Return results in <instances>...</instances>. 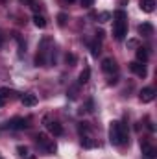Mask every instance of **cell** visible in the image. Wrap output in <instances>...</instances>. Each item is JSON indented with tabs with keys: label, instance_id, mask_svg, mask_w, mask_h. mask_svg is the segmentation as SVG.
Here are the masks:
<instances>
[{
	"label": "cell",
	"instance_id": "1",
	"mask_svg": "<svg viewBox=\"0 0 157 159\" xmlns=\"http://www.w3.org/2000/svg\"><path fill=\"white\" fill-rule=\"evenodd\" d=\"M109 141L115 144V146H124L128 143V129H126V124L113 120L111 126H109Z\"/></svg>",
	"mask_w": 157,
	"mask_h": 159
},
{
	"label": "cell",
	"instance_id": "2",
	"mask_svg": "<svg viewBox=\"0 0 157 159\" xmlns=\"http://www.w3.org/2000/svg\"><path fill=\"white\" fill-rule=\"evenodd\" d=\"M115 24H113V35L117 41H124V37L128 35V15L124 9H117L113 13Z\"/></svg>",
	"mask_w": 157,
	"mask_h": 159
},
{
	"label": "cell",
	"instance_id": "3",
	"mask_svg": "<svg viewBox=\"0 0 157 159\" xmlns=\"http://www.w3.org/2000/svg\"><path fill=\"white\" fill-rule=\"evenodd\" d=\"M52 43V39L46 35V37H43L39 43V52H37V56H35V65L37 67H44L46 65V54H48V50H46V46Z\"/></svg>",
	"mask_w": 157,
	"mask_h": 159
},
{
	"label": "cell",
	"instance_id": "4",
	"mask_svg": "<svg viewBox=\"0 0 157 159\" xmlns=\"http://www.w3.org/2000/svg\"><path fill=\"white\" fill-rule=\"evenodd\" d=\"M35 141H37V144H39L46 154H54V152H56V143H54V141H50L44 133H39V135L35 137Z\"/></svg>",
	"mask_w": 157,
	"mask_h": 159
},
{
	"label": "cell",
	"instance_id": "5",
	"mask_svg": "<svg viewBox=\"0 0 157 159\" xmlns=\"http://www.w3.org/2000/svg\"><path fill=\"white\" fill-rule=\"evenodd\" d=\"M30 120L24 119V117H15V119L9 120V128L11 129H15V131H22V129H26L30 124H28Z\"/></svg>",
	"mask_w": 157,
	"mask_h": 159
},
{
	"label": "cell",
	"instance_id": "6",
	"mask_svg": "<svg viewBox=\"0 0 157 159\" xmlns=\"http://www.w3.org/2000/svg\"><path fill=\"white\" fill-rule=\"evenodd\" d=\"M102 70H104L105 74H113V72H117L118 70L117 61H115L113 57H105V59L102 61Z\"/></svg>",
	"mask_w": 157,
	"mask_h": 159
},
{
	"label": "cell",
	"instance_id": "7",
	"mask_svg": "<svg viewBox=\"0 0 157 159\" xmlns=\"http://www.w3.org/2000/svg\"><path fill=\"white\" fill-rule=\"evenodd\" d=\"M129 70L131 72H135L139 78H146V67H144V63H139V61H131L129 63Z\"/></svg>",
	"mask_w": 157,
	"mask_h": 159
},
{
	"label": "cell",
	"instance_id": "8",
	"mask_svg": "<svg viewBox=\"0 0 157 159\" xmlns=\"http://www.w3.org/2000/svg\"><path fill=\"white\" fill-rule=\"evenodd\" d=\"M139 98H141V102H142V104H148V102H152V100L155 98V89H154V87H144V89L141 91Z\"/></svg>",
	"mask_w": 157,
	"mask_h": 159
},
{
	"label": "cell",
	"instance_id": "9",
	"mask_svg": "<svg viewBox=\"0 0 157 159\" xmlns=\"http://www.w3.org/2000/svg\"><path fill=\"white\" fill-rule=\"evenodd\" d=\"M13 94H15V93H13V91H9L7 87H0V107H2V106H6V104L13 98Z\"/></svg>",
	"mask_w": 157,
	"mask_h": 159
},
{
	"label": "cell",
	"instance_id": "10",
	"mask_svg": "<svg viewBox=\"0 0 157 159\" xmlns=\"http://www.w3.org/2000/svg\"><path fill=\"white\" fill-rule=\"evenodd\" d=\"M141 150H142V154H144L148 159H154L157 156V150L150 144V143H141Z\"/></svg>",
	"mask_w": 157,
	"mask_h": 159
},
{
	"label": "cell",
	"instance_id": "11",
	"mask_svg": "<svg viewBox=\"0 0 157 159\" xmlns=\"http://www.w3.org/2000/svg\"><path fill=\"white\" fill-rule=\"evenodd\" d=\"M20 100H22V104H24L26 107H34V106L37 104V96H35L34 93H26Z\"/></svg>",
	"mask_w": 157,
	"mask_h": 159
},
{
	"label": "cell",
	"instance_id": "12",
	"mask_svg": "<svg viewBox=\"0 0 157 159\" xmlns=\"http://www.w3.org/2000/svg\"><path fill=\"white\" fill-rule=\"evenodd\" d=\"M137 30H139V34H141V35H144V37H150V35L154 34V26H152L150 22H142Z\"/></svg>",
	"mask_w": 157,
	"mask_h": 159
},
{
	"label": "cell",
	"instance_id": "13",
	"mask_svg": "<svg viewBox=\"0 0 157 159\" xmlns=\"http://www.w3.org/2000/svg\"><path fill=\"white\" fill-rule=\"evenodd\" d=\"M48 129H50V133H54L56 137H59V135H63V126H61L59 122H56V120H52V122H48Z\"/></svg>",
	"mask_w": 157,
	"mask_h": 159
},
{
	"label": "cell",
	"instance_id": "14",
	"mask_svg": "<svg viewBox=\"0 0 157 159\" xmlns=\"http://www.w3.org/2000/svg\"><path fill=\"white\" fill-rule=\"evenodd\" d=\"M100 41H102L100 37H96V39L89 44V48H91V54H92L94 57H98V54L102 52V43H100Z\"/></svg>",
	"mask_w": 157,
	"mask_h": 159
},
{
	"label": "cell",
	"instance_id": "15",
	"mask_svg": "<svg viewBox=\"0 0 157 159\" xmlns=\"http://www.w3.org/2000/svg\"><path fill=\"white\" fill-rule=\"evenodd\" d=\"M141 9L146 13H152L155 9V0H141Z\"/></svg>",
	"mask_w": 157,
	"mask_h": 159
},
{
	"label": "cell",
	"instance_id": "16",
	"mask_svg": "<svg viewBox=\"0 0 157 159\" xmlns=\"http://www.w3.org/2000/svg\"><path fill=\"white\" fill-rule=\"evenodd\" d=\"M137 61L139 63H146L148 61V50L146 48H142V46L137 48Z\"/></svg>",
	"mask_w": 157,
	"mask_h": 159
},
{
	"label": "cell",
	"instance_id": "17",
	"mask_svg": "<svg viewBox=\"0 0 157 159\" xmlns=\"http://www.w3.org/2000/svg\"><path fill=\"white\" fill-rule=\"evenodd\" d=\"M34 24H35L37 28H46V19H44L41 13H35V15H34Z\"/></svg>",
	"mask_w": 157,
	"mask_h": 159
},
{
	"label": "cell",
	"instance_id": "18",
	"mask_svg": "<svg viewBox=\"0 0 157 159\" xmlns=\"http://www.w3.org/2000/svg\"><path fill=\"white\" fill-rule=\"evenodd\" d=\"M91 78V69L89 67H85L83 70H81V74H79V83H87Z\"/></svg>",
	"mask_w": 157,
	"mask_h": 159
},
{
	"label": "cell",
	"instance_id": "19",
	"mask_svg": "<svg viewBox=\"0 0 157 159\" xmlns=\"http://www.w3.org/2000/svg\"><path fill=\"white\" fill-rule=\"evenodd\" d=\"M94 144H96V143H94V141H92L89 135L81 137V146H83V148H94Z\"/></svg>",
	"mask_w": 157,
	"mask_h": 159
},
{
	"label": "cell",
	"instance_id": "20",
	"mask_svg": "<svg viewBox=\"0 0 157 159\" xmlns=\"http://www.w3.org/2000/svg\"><path fill=\"white\" fill-rule=\"evenodd\" d=\"M111 17H113V15H111L109 11H102V13L98 15V22H109Z\"/></svg>",
	"mask_w": 157,
	"mask_h": 159
},
{
	"label": "cell",
	"instance_id": "21",
	"mask_svg": "<svg viewBox=\"0 0 157 159\" xmlns=\"http://www.w3.org/2000/svg\"><path fill=\"white\" fill-rule=\"evenodd\" d=\"M78 131L81 133V135H83V133L87 135V133L91 131V126H89V122H79V126H78Z\"/></svg>",
	"mask_w": 157,
	"mask_h": 159
},
{
	"label": "cell",
	"instance_id": "22",
	"mask_svg": "<svg viewBox=\"0 0 157 159\" xmlns=\"http://www.w3.org/2000/svg\"><path fill=\"white\" fill-rule=\"evenodd\" d=\"M30 7H32V9H34L35 13H39L41 9H43V6H41V2H37V0H32V2H30Z\"/></svg>",
	"mask_w": 157,
	"mask_h": 159
},
{
	"label": "cell",
	"instance_id": "23",
	"mask_svg": "<svg viewBox=\"0 0 157 159\" xmlns=\"http://www.w3.org/2000/svg\"><path fill=\"white\" fill-rule=\"evenodd\" d=\"M57 24H59V26H65V24H67V15H65V13H59V15H57Z\"/></svg>",
	"mask_w": 157,
	"mask_h": 159
},
{
	"label": "cell",
	"instance_id": "24",
	"mask_svg": "<svg viewBox=\"0 0 157 159\" xmlns=\"http://www.w3.org/2000/svg\"><path fill=\"white\" fill-rule=\"evenodd\" d=\"M65 59H67V63H69V65H74V63H76L74 54H67V57H65Z\"/></svg>",
	"mask_w": 157,
	"mask_h": 159
},
{
	"label": "cell",
	"instance_id": "25",
	"mask_svg": "<svg viewBox=\"0 0 157 159\" xmlns=\"http://www.w3.org/2000/svg\"><path fill=\"white\" fill-rule=\"evenodd\" d=\"M69 96H70V98H72V100H74V98H76V96H78V89H76V87H72V89H70V91H69Z\"/></svg>",
	"mask_w": 157,
	"mask_h": 159
},
{
	"label": "cell",
	"instance_id": "26",
	"mask_svg": "<svg viewBox=\"0 0 157 159\" xmlns=\"http://www.w3.org/2000/svg\"><path fill=\"white\" fill-rule=\"evenodd\" d=\"M79 2H81V6H83V7H91V6L94 4V0H79Z\"/></svg>",
	"mask_w": 157,
	"mask_h": 159
},
{
	"label": "cell",
	"instance_id": "27",
	"mask_svg": "<svg viewBox=\"0 0 157 159\" xmlns=\"http://www.w3.org/2000/svg\"><path fill=\"white\" fill-rule=\"evenodd\" d=\"M17 152H19L20 156H26V154H28V150H26V146H19V148H17Z\"/></svg>",
	"mask_w": 157,
	"mask_h": 159
},
{
	"label": "cell",
	"instance_id": "28",
	"mask_svg": "<svg viewBox=\"0 0 157 159\" xmlns=\"http://www.w3.org/2000/svg\"><path fill=\"white\" fill-rule=\"evenodd\" d=\"M4 39H6V37H4V32L0 30V48H2V44H4Z\"/></svg>",
	"mask_w": 157,
	"mask_h": 159
},
{
	"label": "cell",
	"instance_id": "29",
	"mask_svg": "<svg viewBox=\"0 0 157 159\" xmlns=\"http://www.w3.org/2000/svg\"><path fill=\"white\" fill-rule=\"evenodd\" d=\"M65 2H69V4H72V2H74V0H65Z\"/></svg>",
	"mask_w": 157,
	"mask_h": 159
},
{
	"label": "cell",
	"instance_id": "30",
	"mask_svg": "<svg viewBox=\"0 0 157 159\" xmlns=\"http://www.w3.org/2000/svg\"><path fill=\"white\" fill-rule=\"evenodd\" d=\"M0 2H4V0H0Z\"/></svg>",
	"mask_w": 157,
	"mask_h": 159
},
{
	"label": "cell",
	"instance_id": "31",
	"mask_svg": "<svg viewBox=\"0 0 157 159\" xmlns=\"http://www.w3.org/2000/svg\"><path fill=\"white\" fill-rule=\"evenodd\" d=\"M0 159H2V157H0Z\"/></svg>",
	"mask_w": 157,
	"mask_h": 159
}]
</instances>
